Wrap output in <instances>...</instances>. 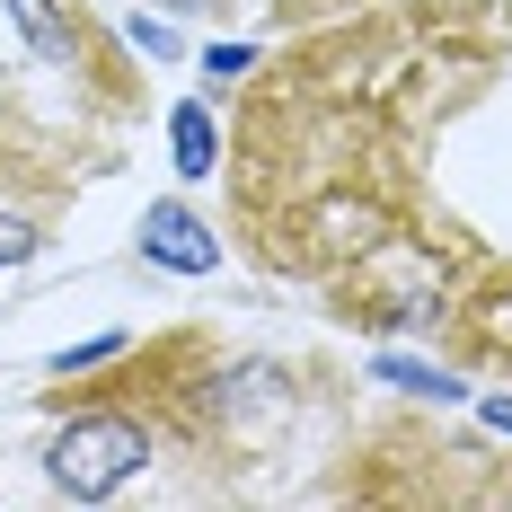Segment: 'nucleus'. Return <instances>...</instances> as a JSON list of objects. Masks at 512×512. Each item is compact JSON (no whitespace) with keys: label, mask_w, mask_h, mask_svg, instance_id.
<instances>
[{"label":"nucleus","mask_w":512,"mask_h":512,"mask_svg":"<svg viewBox=\"0 0 512 512\" xmlns=\"http://www.w3.org/2000/svg\"><path fill=\"white\" fill-rule=\"evenodd\" d=\"M168 142H177V177H212V159H221V133H212V115L195 98L177 106V124H168Z\"/></svg>","instance_id":"4"},{"label":"nucleus","mask_w":512,"mask_h":512,"mask_svg":"<svg viewBox=\"0 0 512 512\" xmlns=\"http://www.w3.org/2000/svg\"><path fill=\"white\" fill-rule=\"evenodd\" d=\"M486 433H512V398H486Z\"/></svg>","instance_id":"6"},{"label":"nucleus","mask_w":512,"mask_h":512,"mask_svg":"<svg viewBox=\"0 0 512 512\" xmlns=\"http://www.w3.org/2000/svg\"><path fill=\"white\" fill-rule=\"evenodd\" d=\"M27 248H36V230H27V221H0V265H18Z\"/></svg>","instance_id":"5"},{"label":"nucleus","mask_w":512,"mask_h":512,"mask_svg":"<svg viewBox=\"0 0 512 512\" xmlns=\"http://www.w3.org/2000/svg\"><path fill=\"white\" fill-rule=\"evenodd\" d=\"M142 256H159L168 274H212L221 239H212L186 204H151V212H142Z\"/></svg>","instance_id":"2"},{"label":"nucleus","mask_w":512,"mask_h":512,"mask_svg":"<svg viewBox=\"0 0 512 512\" xmlns=\"http://www.w3.org/2000/svg\"><path fill=\"white\" fill-rule=\"evenodd\" d=\"M451 327H460V345L477 362H512V274H486V283L451 309Z\"/></svg>","instance_id":"3"},{"label":"nucleus","mask_w":512,"mask_h":512,"mask_svg":"<svg viewBox=\"0 0 512 512\" xmlns=\"http://www.w3.org/2000/svg\"><path fill=\"white\" fill-rule=\"evenodd\" d=\"M71 407V398H62ZM159 451V424L133 398H80L71 407V424L53 433V451H45V477L62 486V495H80V504H98V495H115L133 468H151Z\"/></svg>","instance_id":"1"},{"label":"nucleus","mask_w":512,"mask_h":512,"mask_svg":"<svg viewBox=\"0 0 512 512\" xmlns=\"http://www.w3.org/2000/svg\"><path fill=\"white\" fill-rule=\"evenodd\" d=\"M168 9H221V0H168Z\"/></svg>","instance_id":"7"}]
</instances>
